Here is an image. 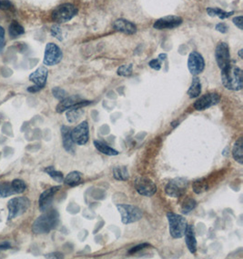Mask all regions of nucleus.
<instances>
[{
  "mask_svg": "<svg viewBox=\"0 0 243 259\" xmlns=\"http://www.w3.org/2000/svg\"><path fill=\"white\" fill-rule=\"evenodd\" d=\"M221 82L227 90L239 91L243 88V72L238 66L230 63L221 70Z\"/></svg>",
  "mask_w": 243,
  "mask_h": 259,
  "instance_id": "obj_2",
  "label": "nucleus"
},
{
  "mask_svg": "<svg viewBox=\"0 0 243 259\" xmlns=\"http://www.w3.org/2000/svg\"><path fill=\"white\" fill-rule=\"evenodd\" d=\"M158 59H159V60H160V61H165V60H166V58H167V54H165V53H162V54H159V55H158Z\"/></svg>",
  "mask_w": 243,
  "mask_h": 259,
  "instance_id": "obj_46",
  "label": "nucleus"
},
{
  "mask_svg": "<svg viewBox=\"0 0 243 259\" xmlns=\"http://www.w3.org/2000/svg\"><path fill=\"white\" fill-rule=\"evenodd\" d=\"M220 101L221 96L218 93H209L197 99L194 103L193 107L198 111H203L219 104Z\"/></svg>",
  "mask_w": 243,
  "mask_h": 259,
  "instance_id": "obj_13",
  "label": "nucleus"
},
{
  "mask_svg": "<svg viewBox=\"0 0 243 259\" xmlns=\"http://www.w3.org/2000/svg\"><path fill=\"white\" fill-rule=\"evenodd\" d=\"M51 35L55 36L56 38H58L59 40H62V31H61V28L59 26H53L51 27Z\"/></svg>",
  "mask_w": 243,
  "mask_h": 259,
  "instance_id": "obj_37",
  "label": "nucleus"
},
{
  "mask_svg": "<svg viewBox=\"0 0 243 259\" xmlns=\"http://www.w3.org/2000/svg\"><path fill=\"white\" fill-rule=\"evenodd\" d=\"M113 177L118 181H127L130 179V175L127 166H116L113 168Z\"/></svg>",
  "mask_w": 243,
  "mask_h": 259,
  "instance_id": "obj_25",
  "label": "nucleus"
},
{
  "mask_svg": "<svg viewBox=\"0 0 243 259\" xmlns=\"http://www.w3.org/2000/svg\"><path fill=\"white\" fill-rule=\"evenodd\" d=\"M233 23L237 27H239V29H243L242 24H243V18L242 16H239V17H236L233 18Z\"/></svg>",
  "mask_w": 243,
  "mask_h": 259,
  "instance_id": "obj_42",
  "label": "nucleus"
},
{
  "mask_svg": "<svg viewBox=\"0 0 243 259\" xmlns=\"http://www.w3.org/2000/svg\"><path fill=\"white\" fill-rule=\"evenodd\" d=\"M11 248V244L9 242H3L0 244V250H8Z\"/></svg>",
  "mask_w": 243,
  "mask_h": 259,
  "instance_id": "obj_44",
  "label": "nucleus"
},
{
  "mask_svg": "<svg viewBox=\"0 0 243 259\" xmlns=\"http://www.w3.org/2000/svg\"><path fill=\"white\" fill-rule=\"evenodd\" d=\"M52 94L54 96L55 98L59 100H62V99L66 98L67 96V92L63 90V89H60V88H54L52 90Z\"/></svg>",
  "mask_w": 243,
  "mask_h": 259,
  "instance_id": "obj_35",
  "label": "nucleus"
},
{
  "mask_svg": "<svg viewBox=\"0 0 243 259\" xmlns=\"http://www.w3.org/2000/svg\"><path fill=\"white\" fill-rule=\"evenodd\" d=\"M149 66L152 69H155V70H160V68H161V61L158 58H155V59H152V60L149 61Z\"/></svg>",
  "mask_w": 243,
  "mask_h": 259,
  "instance_id": "obj_39",
  "label": "nucleus"
},
{
  "mask_svg": "<svg viewBox=\"0 0 243 259\" xmlns=\"http://www.w3.org/2000/svg\"><path fill=\"white\" fill-rule=\"evenodd\" d=\"M197 206V202L191 197H188L185 199L182 206H181V213L184 214H189L192 210L195 209Z\"/></svg>",
  "mask_w": 243,
  "mask_h": 259,
  "instance_id": "obj_30",
  "label": "nucleus"
},
{
  "mask_svg": "<svg viewBox=\"0 0 243 259\" xmlns=\"http://www.w3.org/2000/svg\"><path fill=\"white\" fill-rule=\"evenodd\" d=\"M192 188H193L194 193L196 194H202L203 192L207 191L209 189V186H208V182L206 179H199L196 180L192 185Z\"/></svg>",
  "mask_w": 243,
  "mask_h": 259,
  "instance_id": "obj_29",
  "label": "nucleus"
},
{
  "mask_svg": "<svg viewBox=\"0 0 243 259\" xmlns=\"http://www.w3.org/2000/svg\"><path fill=\"white\" fill-rule=\"evenodd\" d=\"M133 71V65H123L117 68V75L122 76H131Z\"/></svg>",
  "mask_w": 243,
  "mask_h": 259,
  "instance_id": "obj_34",
  "label": "nucleus"
},
{
  "mask_svg": "<svg viewBox=\"0 0 243 259\" xmlns=\"http://www.w3.org/2000/svg\"><path fill=\"white\" fill-rule=\"evenodd\" d=\"M91 103L89 100H83L81 97L77 95L70 96V97H66L65 99L60 100L59 105L56 107V111L58 113H63L65 111H68L70 109H75V108H83V107L89 106Z\"/></svg>",
  "mask_w": 243,
  "mask_h": 259,
  "instance_id": "obj_8",
  "label": "nucleus"
},
{
  "mask_svg": "<svg viewBox=\"0 0 243 259\" xmlns=\"http://www.w3.org/2000/svg\"><path fill=\"white\" fill-rule=\"evenodd\" d=\"M201 93V83L198 76H194L191 85L188 90V95L190 99H196Z\"/></svg>",
  "mask_w": 243,
  "mask_h": 259,
  "instance_id": "obj_22",
  "label": "nucleus"
},
{
  "mask_svg": "<svg viewBox=\"0 0 243 259\" xmlns=\"http://www.w3.org/2000/svg\"><path fill=\"white\" fill-rule=\"evenodd\" d=\"M95 148L98 149V151L102 153L106 156H117L118 155V151L116 149L109 147L108 144L104 143L103 141L100 140H94Z\"/></svg>",
  "mask_w": 243,
  "mask_h": 259,
  "instance_id": "obj_21",
  "label": "nucleus"
},
{
  "mask_svg": "<svg viewBox=\"0 0 243 259\" xmlns=\"http://www.w3.org/2000/svg\"><path fill=\"white\" fill-rule=\"evenodd\" d=\"M63 58V53L58 46L54 43H49L45 50V56L43 63L46 66H55L58 65Z\"/></svg>",
  "mask_w": 243,
  "mask_h": 259,
  "instance_id": "obj_10",
  "label": "nucleus"
},
{
  "mask_svg": "<svg viewBox=\"0 0 243 259\" xmlns=\"http://www.w3.org/2000/svg\"><path fill=\"white\" fill-rule=\"evenodd\" d=\"M84 110L83 108H75V109H70L67 111V119L69 123H76L79 120L81 116H83Z\"/></svg>",
  "mask_w": 243,
  "mask_h": 259,
  "instance_id": "obj_28",
  "label": "nucleus"
},
{
  "mask_svg": "<svg viewBox=\"0 0 243 259\" xmlns=\"http://www.w3.org/2000/svg\"><path fill=\"white\" fill-rule=\"evenodd\" d=\"M189 186L188 179L184 178H176L172 179L165 187V192L169 197H180L184 195Z\"/></svg>",
  "mask_w": 243,
  "mask_h": 259,
  "instance_id": "obj_7",
  "label": "nucleus"
},
{
  "mask_svg": "<svg viewBox=\"0 0 243 259\" xmlns=\"http://www.w3.org/2000/svg\"><path fill=\"white\" fill-rule=\"evenodd\" d=\"M150 246L149 244L148 243H142V244H140V245H138V246H133L132 248H131L130 250H129V254L130 255H133V254H135L137 252H139L140 250H143L145 248H147V247H149Z\"/></svg>",
  "mask_w": 243,
  "mask_h": 259,
  "instance_id": "obj_36",
  "label": "nucleus"
},
{
  "mask_svg": "<svg viewBox=\"0 0 243 259\" xmlns=\"http://www.w3.org/2000/svg\"><path fill=\"white\" fill-rule=\"evenodd\" d=\"M16 192L14 191L13 188L11 184L2 183L0 184V197L5 198V197L13 196Z\"/></svg>",
  "mask_w": 243,
  "mask_h": 259,
  "instance_id": "obj_32",
  "label": "nucleus"
},
{
  "mask_svg": "<svg viewBox=\"0 0 243 259\" xmlns=\"http://www.w3.org/2000/svg\"><path fill=\"white\" fill-rule=\"evenodd\" d=\"M30 206V201L26 197H14L8 203L9 220L17 219L27 212Z\"/></svg>",
  "mask_w": 243,
  "mask_h": 259,
  "instance_id": "obj_4",
  "label": "nucleus"
},
{
  "mask_svg": "<svg viewBox=\"0 0 243 259\" xmlns=\"http://www.w3.org/2000/svg\"><path fill=\"white\" fill-rule=\"evenodd\" d=\"M71 138L74 143L78 146H84L90 139V126L88 121H83L71 130Z\"/></svg>",
  "mask_w": 243,
  "mask_h": 259,
  "instance_id": "obj_11",
  "label": "nucleus"
},
{
  "mask_svg": "<svg viewBox=\"0 0 243 259\" xmlns=\"http://www.w3.org/2000/svg\"><path fill=\"white\" fill-rule=\"evenodd\" d=\"M217 31L221 32V33H227L229 30V27L226 25L225 23H219L216 26Z\"/></svg>",
  "mask_w": 243,
  "mask_h": 259,
  "instance_id": "obj_41",
  "label": "nucleus"
},
{
  "mask_svg": "<svg viewBox=\"0 0 243 259\" xmlns=\"http://www.w3.org/2000/svg\"><path fill=\"white\" fill-rule=\"evenodd\" d=\"M215 58L217 64L221 70L225 69L229 67L230 63V48L225 42H220L216 47L215 50Z\"/></svg>",
  "mask_w": 243,
  "mask_h": 259,
  "instance_id": "obj_12",
  "label": "nucleus"
},
{
  "mask_svg": "<svg viewBox=\"0 0 243 259\" xmlns=\"http://www.w3.org/2000/svg\"><path fill=\"white\" fill-rule=\"evenodd\" d=\"M207 13L209 14L210 17H217V18H221V19H225V18H230L231 15H233L234 12H226L224 10H221V9L218 8H208Z\"/></svg>",
  "mask_w": 243,
  "mask_h": 259,
  "instance_id": "obj_26",
  "label": "nucleus"
},
{
  "mask_svg": "<svg viewBox=\"0 0 243 259\" xmlns=\"http://www.w3.org/2000/svg\"><path fill=\"white\" fill-rule=\"evenodd\" d=\"M167 219L169 221L170 234L173 238H181L184 237L187 228V220L181 214H175L172 212L167 213Z\"/></svg>",
  "mask_w": 243,
  "mask_h": 259,
  "instance_id": "obj_3",
  "label": "nucleus"
},
{
  "mask_svg": "<svg viewBox=\"0 0 243 259\" xmlns=\"http://www.w3.org/2000/svg\"><path fill=\"white\" fill-rule=\"evenodd\" d=\"M46 173L50 176L51 179H54L56 182H63L64 176L62 174V172H60L59 170L55 169L54 166H48L46 167L45 170Z\"/></svg>",
  "mask_w": 243,
  "mask_h": 259,
  "instance_id": "obj_31",
  "label": "nucleus"
},
{
  "mask_svg": "<svg viewBox=\"0 0 243 259\" xmlns=\"http://www.w3.org/2000/svg\"><path fill=\"white\" fill-rule=\"evenodd\" d=\"M48 75H49V70L47 69V67H38L36 71L33 72L29 76V80L32 81L35 85L43 89L47 83Z\"/></svg>",
  "mask_w": 243,
  "mask_h": 259,
  "instance_id": "obj_17",
  "label": "nucleus"
},
{
  "mask_svg": "<svg viewBox=\"0 0 243 259\" xmlns=\"http://www.w3.org/2000/svg\"><path fill=\"white\" fill-rule=\"evenodd\" d=\"M11 186L13 188L14 191L16 194H21L27 189V185L20 179H15L11 182Z\"/></svg>",
  "mask_w": 243,
  "mask_h": 259,
  "instance_id": "obj_33",
  "label": "nucleus"
},
{
  "mask_svg": "<svg viewBox=\"0 0 243 259\" xmlns=\"http://www.w3.org/2000/svg\"><path fill=\"white\" fill-rule=\"evenodd\" d=\"M61 188L60 186H56L52 188H49L42 193L39 197L38 200V205H39V209L42 212H44L47 209L50 208L51 203L54 199L55 195L59 192V189Z\"/></svg>",
  "mask_w": 243,
  "mask_h": 259,
  "instance_id": "obj_16",
  "label": "nucleus"
},
{
  "mask_svg": "<svg viewBox=\"0 0 243 259\" xmlns=\"http://www.w3.org/2000/svg\"><path fill=\"white\" fill-rule=\"evenodd\" d=\"M63 181L69 187H76L82 182V174L78 171H72L64 179Z\"/></svg>",
  "mask_w": 243,
  "mask_h": 259,
  "instance_id": "obj_24",
  "label": "nucleus"
},
{
  "mask_svg": "<svg viewBox=\"0 0 243 259\" xmlns=\"http://www.w3.org/2000/svg\"><path fill=\"white\" fill-rule=\"evenodd\" d=\"M188 67L190 74L193 76H198L200 73H202L205 68V61L202 56L197 51H193L189 54Z\"/></svg>",
  "mask_w": 243,
  "mask_h": 259,
  "instance_id": "obj_14",
  "label": "nucleus"
},
{
  "mask_svg": "<svg viewBox=\"0 0 243 259\" xmlns=\"http://www.w3.org/2000/svg\"><path fill=\"white\" fill-rule=\"evenodd\" d=\"M136 191L143 197H152L157 192V186L149 178L140 177L134 182Z\"/></svg>",
  "mask_w": 243,
  "mask_h": 259,
  "instance_id": "obj_9",
  "label": "nucleus"
},
{
  "mask_svg": "<svg viewBox=\"0 0 243 259\" xmlns=\"http://www.w3.org/2000/svg\"><path fill=\"white\" fill-rule=\"evenodd\" d=\"M59 222V212L56 209H47L35 220L32 225V230L37 235L49 234L51 230L57 228Z\"/></svg>",
  "mask_w": 243,
  "mask_h": 259,
  "instance_id": "obj_1",
  "label": "nucleus"
},
{
  "mask_svg": "<svg viewBox=\"0 0 243 259\" xmlns=\"http://www.w3.org/2000/svg\"><path fill=\"white\" fill-rule=\"evenodd\" d=\"M24 27L18 22V21H13L9 26V36L12 38H17L18 36H21L24 34Z\"/></svg>",
  "mask_w": 243,
  "mask_h": 259,
  "instance_id": "obj_27",
  "label": "nucleus"
},
{
  "mask_svg": "<svg viewBox=\"0 0 243 259\" xmlns=\"http://www.w3.org/2000/svg\"><path fill=\"white\" fill-rule=\"evenodd\" d=\"M45 257L47 258H63L64 255L61 253H52V254H49V255H46Z\"/></svg>",
  "mask_w": 243,
  "mask_h": 259,
  "instance_id": "obj_43",
  "label": "nucleus"
},
{
  "mask_svg": "<svg viewBox=\"0 0 243 259\" xmlns=\"http://www.w3.org/2000/svg\"><path fill=\"white\" fill-rule=\"evenodd\" d=\"M183 20L178 16H167L164 18H159L156 20L153 24V27L158 30H164V29H173L176 27H180Z\"/></svg>",
  "mask_w": 243,
  "mask_h": 259,
  "instance_id": "obj_15",
  "label": "nucleus"
},
{
  "mask_svg": "<svg viewBox=\"0 0 243 259\" xmlns=\"http://www.w3.org/2000/svg\"><path fill=\"white\" fill-rule=\"evenodd\" d=\"M77 12L78 10L74 5L65 3L54 9L52 12V19L59 24L68 22L77 16Z\"/></svg>",
  "mask_w": 243,
  "mask_h": 259,
  "instance_id": "obj_5",
  "label": "nucleus"
},
{
  "mask_svg": "<svg viewBox=\"0 0 243 259\" xmlns=\"http://www.w3.org/2000/svg\"><path fill=\"white\" fill-rule=\"evenodd\" d=\"M61 137L63 148L66 151L70 154L75 153V143L71 138V128L67 125L61 126Z\"/></svg>",
  "mask_w": 243,
  "mask_h": 259,
  "instance_id": "obj_20",
  "label": "nucleus"
},
{
  "mask_svg": "<svg viewBox=\"0 0 243 259\" xmlns=\"http://www.w3.org/2000/svg\"><path fill=\"white\" fill-rule=\"evenodd\" d=\"M185 242H186V245L187 247L189 249V252L191 254L195 255L196 252H197V239H196V235H195V229L192 225H188L187 228H186V231H185Z\"/></svg>",
  "mask_w": 243,
  "mask_h": 259,
  "instance_id": "obj_19",
  "label": "nucleus"
},
{
  "mask_svg": "<svg viewBox=\"0 0 243 259\" xmlns=\"http://www.w3.org/2000/svg\"><path fill=\"white\" fill-rule=\"evenodd\" d=\"M5 43V30L4 28L2 27H0V53L2 52V50L4 49Z\"/></svg>",
  "mask_w": 243,
  "mask_h": 259,
  "instance_id": "obj_40",
  "label": "nucleus"
},
{
  "mask_svg": "<svg viewBox=\"0 0 243 259\" xmlns=\"http://www.w3.org/2000/svg\"><path fill=\"white\" fill-rule=\"evenodd\" d=\"M232 156L236 162L240 165L243 164V142L242 138H239L234 143L232 148Z\"/></svg>",
  "mask_w": 243,
  "mask_h": 259,
  "instance_id": "obj_23",
  "label": "nucleus"
},
{
  "mask_svg": "<svg viewBox=\"0 0 243 259\" xmlns=\"http://www.w3.org/2000/svg\"><path fill=\"white\" fill-rule=\"evenodd\" d=\"M41 90H42V89H40V88L37 87V85H32V87H29V88L27 89V91H28V92H31V93H36V92H38V91Z\"/></svg>",
  "mask_w": 243,
  "mask_h": 259,
  "instance_id": "obj_45",
  "label": "nucleus"
},
{
  "mask_svg": "<svg viewBox=\"0 0 243 259\" xmlns=\"http://www.w3.org/2000/svg\"><path fill=\"white\" fill-rule=\"evenodd\" d=\"M0 9L13 10V5L9 0H0Z\"/></svg>",
  "mask_w": 243,
  "mask_h": 259,
  "instance_id": "obj_38",
  "label": "nucleus"
},
{
  "mask_svg": "<svg viewBox=\"0 0 243 259\" xmlns=\"http://www.w3.org/2000/svg\"><path fill=\"white\" fill-rule=\"evenodd\" d=\"M242 52H243L242 50H240L239 51V58H242Z\"/></svg>",
  "mask_w": 243,
  "mask_h": 259,
  "instance_id": "obj_47",
  "label": "nucleus"
},
{
  "mask_svg": "<svg viewBox=\"0 0 243 259\" xmlns=\"http://www.w3.org/2000/svg\"><path fill=\"white\" fill-rule=\"evenodd\" d=\"M113 27L115 28V30L117 31L122 32L127 35H134L137 32V27L135 24L127 20V19H117L114 24H113Z\"/></svg>",
  "mask_w": 243,
  "mask_h": 259,
  "instance_id": "obj_18",
  "label": "nucleus"
},
{
  "mask_svg": "<svg viewBox=\"0 0 243 259\" xmlns=\"http://www.w3.org/2000/svg\"><path fill=\"white\" fill-rule=\"evenodd\" d=\"M117 209L120 217H122V223L125 225L136 223L142 219V211L138 206H132L129 204H122L117 205Z\"/></svg>",
  "mask_w": 243,
  "mask_h": 259,
  "instance_id": "obj_6",
  "label": "nucleus"
}]
</instances>
